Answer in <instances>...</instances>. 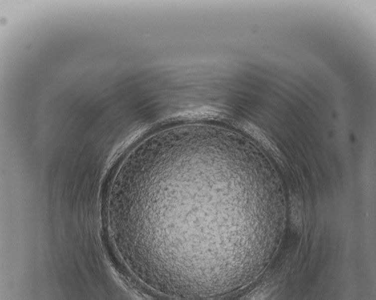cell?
Listing matches in <instances>:
<instances>
[{
    "label": "cell",
    "mask_w": 376,
    "mask_h": 300,
    "mask_svg": "<svg viewBox=\"0 0 376 300\" xmlns=\"http://www.w3.org/2000/svg\"><path fill=\"white\" fill-rule=\"evenodd\" d=\"M291 206V218L293 227L296 231L301 232L302 228V217L301 205L298 199L292 197Z\"/></svg>",
    "instance_id": "cell-1"
}]
</instances>
